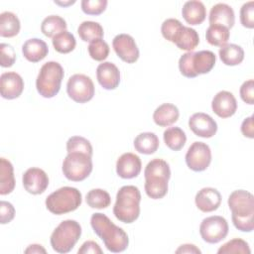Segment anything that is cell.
Here are the masks:
<instances>
[{
	"label": "cell",
	"mask_w": 254,
	"mask_h": 254,
	"mask_svg": "<svg viewBox=\"0 0 254 254\" xmlns=\"http://www.w3.org/2000/svg\"><path fill=\"white\" fill-rule=\"evenodd\" d=\"M52 43L55 50L61 54H68L71 51H73L76 46L74 36L66 30L56 35L53 38Z\"/></svg>",
	"instance_id": "obj_35"
},
{
	"label": "cell",
	"mask_w": 254,
	"mask_h": 254,
	"mask_svg": "<svg viewBox=\"0 0 254 254\" xmlns=\"http://www.w3.org/2000/svg\"><path fill=\"white\" fill-rule=\"evenodd\" d=\"M208 21L210 25L217 24L231 29L235 22L234 11L231 6L225 3H217L211 7Z\"/></svg>",
	"instance_id": "obj_19"
},
{
	"label": "cell",
	"mask_w": 254,
	"mask_h": 254,
	"mask_svg": "<svg viewBox=\"0 0 254 254\" xmlns=\"http://www.w3.org/2000/svg\"><path fill=\"white\" fill-rule=\"evenodd\" d=\"M66 92L73 101L85 103L93 98L95 88L89 76L82 73H75L67 80Z\"/></svg>",
	"instance_id": "obj_8"
},
{
	"label": "cell",
	"mask_w": 254,
	"mask_h": 254,
	"mask_svg": "<svg viewBox=\"0 0 254 254\" xmlns=\"http://www.w3.org/2000/svg\"><path fill=\"white\" fill-rule=\"evenodd\" d=\"M240 97L247 104H254V80L249 79L242 83L240 86Z\"/></svg>",
	"instance_id": "obj_45"
},
{
	"label": "cell",
	"mask_w": 254,
	"mask_h": 254,
	"mask_svg": "<svg viewBox=\"0 0 254 254\" xmlns=\"http://www.w3.org/2000/svg\"><path fill=\"white\" fill-rule=\"evenodd\" d=\"M194 201L196 207L202 212H211L219 207L221 194L214 188H203L197 191Z\"/></svg>",
	"instance_id": "obj_18"
},
{
	"label": "cell",
	"mask_w": 254,
	"mask_h": 254,
	"mask_svg": "<svg viewBox=\"0 0 254 254\" xmlns=\"http://www.w3.org/2000/svg\"><path fill=\"white\" fill-rule=\"evenodd\" d=\"M81 236L80 224L72 219L62 221L51 235L52 248L58 253L69 252Z\"/></svg>",
	"instance_id": "obj_6"
},
{
	"label": "cell",
	"mask_w": 254,
	"mask_h": 254,
	"mask_svg": "<svg viewBox=\"0 0 254 254\" xmlns=\"http://www.w3.org/2000/svg\"><path fill=\"white\" fill-rule=\"evenodd\" d=\"M182 15L188 24L192 26L199 25L205 20L206 8L201 1H188L183 6Z\"/></svg>",
	"instance_id": "obj_21"
},
{
	"label": "cell",
	"mask_w": 254,
	"mask_h": 254,
	"mask_svg": "<svg viewBox=\"0 0 254 254\" xmlns=\"http://www.w3.org/2000/svg\"><path fill=\"white\" fill-rule=\"evenodd\" d=\"M24 189L32 194L43 193L49 186V177L47 173L40 168L28 169L22 178Z\"/></svg>",
	"instance_id": "obj_12"
},
{
	"label": "cell",
	"mask_w": 254,
	"mask_h": 254,
	"mask_svg": "<svg viewBox=\"0 0 254 254\" xmlns=\"http://www.w3.org/2000/svg\"><path fill=\"white\" fill-rule=\"evenodd\" d=\"M98 83L107 90L115 89L120 83L119 68L110 62H103L96 68Z\"/></svg>",
	"instance_id": "obj_17"
},
{
	"label": "cell",
	"mask_w": 254,
	"mask_h": 254,
	"mask_svg": "<svg viewBox=\"0 0 254 254\" xmlns=\"http://www.w3.org/2000/svg\"><path fill=\"white\" fill-rule=\"evenodd\" d=\"M212 111L220 118H228L237 110V101L234 95L226 90L217 92L211 101Z\"/></svg>",
	"instance_id": "obj_15"
},
{
	"label": "cell",
	"mask_w": 254,
	"mask_h": 254,
	"mask_svg": "<svg viewBox=\"0 0 254 254\" xmlns=\"http://www.w3.org/2000/svg\"><path fill=\"white\" fill-rule=\"evenodd\" d=\"M240 22L243 27L254 28V2L249 1L242 5L240 9Z\"/></svg>",
	"instance_id": "obj_42"
},
{
	"label": "cell",
	"mask_w": 254,
	"mask_h": 254,
	"mask_svg": "<svg viewBox=\"0 0 254 254\" xmlns=\"http://www.w3.org/2000/svg\"><path fill=\"white\" fill-rule=\"evenodd\" d=\"M22 53L27 61L31 63H38L47 57L49 53V48L46 42H44L43 40L33 38L27 40L24 43L22 47Z\"/></svg>",
	"instance_id": "obj_20"
},
{
	"label": "cell",
	"mask_w": 254,
	"mask_h": 254,
	"mask_svg": "<svg viewBox=\"0 0 254 254\" xmlns=\"http://www.w3.org/2000/svg\"><path fill=\"white\" fill-rule=\"evenodd\" d=\"M14 168L11 162L5 158L0 159V194L5 195L14 190Z\"/></svg>",
	"instance_id": "obj_24"
},
{
	"label": "cell",
	"mask_w": 254,
	"mask_h": 254,
	"mask_svg": "<svg viewBox=\"0 0 254 254\" xmlns=\"http://www.w3.org/2000/svg\"><path fill=\"white\" fill-rule=\"evenodd\" d=\"M216 56L211 51H199L193 53L191 64L194 72L198 74L208 73L214 66Z\"/></svg>",
	"instance_id": "obj_23"
},
{
	"label": "cell",
	"mask_w": 254,
	"mask_h": 254,
	"mask_svg": "<svg viewBox=\"0 0 254 254\" xmlns=\"http://www.w3.org/2000/svg\"><path fill=\"white\" fill-rule=\"evenodd\" d=\"M25 253H27V254L28 253H32V254H34V253H47V251L40 244H31V245L28 246V248L25 249Z\"/></svg>",
	"instance_id": "obj_50"
},
{
	"label": "cell",
	"mask_w": 254,
	"mask_h": 254,
	"mask_svg": "<svg viewBox=\"0 0 254 254\" xmlns=\"http://www.w3.org/2000/svg\"><path fill=\"white\" fill-rule=\"evenodd\" d=\"M159 138L153 132H143L134 139V148L137 152L145 155L154 154L159 148Z\"/></svg>",
	"instance_id": "obj_25"
},
{
	"label": "cell",
	"mask_w": 254,
	"mask_h": 254,
	"mask_svg": "<svg viewBox=\"0 0 254 254\" xmlns=\"http://www.w3.org/2000/svg\"><path fill=\"white\" fill-rule=\"evenodd\" d=\"M66 151L67 153L79 152L84 153L92 157V146L90 142L81 136H72L66 142Z\"/></svg>",
	"instance_id": "obj_37"
},
{
	"label": "cell",
	"mask_w": 254,
	"mask_h": 254,
	"mask_svg": "<svg viewBox=\"0 0 254 254\" xmlns=\"http://www.w3.org/2000/svg\"><path fill=\"white\" fill-rule=\"evenodd\" d=\"M77 33L82 41L89 43L102 39L104 34L102 26L99 23L93 21H84L79 24Z\"/></svg>",
	"instance_id": "obj_30"
},
{
	"label": "cell",
	"mask_w": 254,
	"mask_h": 254,
	"mask_svg": "<svg viewBox=\"0 0 254 254\" xmlns=\"http://www.w3.org/2000/svg\"><path fill=\"white\" fill-rule=\"evenodd\" d=\"M176 253H194V254H200L201 251L193 244H184L181 245L177 250Z\"/></svg>",
	"instance_id": "obj_49"
},
{
	"label": "cell",
	"mask_w": 254,
	"mask_h": 254,
	"mask_svg": "<svg viewBox=\"0 0 254 254\" xmlns=\"http://www.w3.org/2000/svg\"><path fill=\"white\" fill-rule=\"evenodd\" d=\"M87 50H88V54L91 57V59H93L94 61H97V62L104 61L109 55V46L102 39L91 42L88 45Z\"/></svg>",
	"instance_id": "obj_40"
},
{
	"label": "cell",
	"mask_w": 254,
	"mask_h": 254,
	"mask_svg": "<svg viewBox=\"0 0 254 254\" xmlns=\"http://www.w3.org/2000/svg\"><path fill=\"white\" fill-rule=\"evenodd\" d=\"M85 200L88 206L92 208H106L111 203L110 194L102 189H93L86 193Z\"/></svg>",
	"instance_id": "obj_34"
},
{
	"label": "cell",
	"mask_w": 254,
	"mask_h": 254,
	"mask_svg": "<svg viewBox=\"0 0 254 254\" xmlns=\"http://www.w3.org/2000/svg\"><path fill=\"white\" fill-rule=\"evenodd\" d=\"M24 90V80L15 71L3 72L0 76V92L5 99L18 98Z\"/></svg>",
	"instance_id": "obj_14"
},
{
	"label": "cell",
	"mask_w": 254,
	"mask_h": 254,
	"mask_svg": "<svg viewBox=\"0 0 254 254\" xmlns=\"http://www.w3.org/2000/svg\"><path fill=\"white\" fill-rule=\"evenodd\" d=\"M241 132L247 138H254V124H253V116H249L245 118L241 124Z\"/></svg>",
	"instance_id": "obj_48"
},
{
	"label": "cell",
	"mask_w": 254,
	"mask_h": 254,
	"mask_svg": "<svg viewBox=\"0 0 254 254\" xmlns=\"http://www.w3.org/2000/svg\"><path fill=\"white\" fill-rule=\"evenodd\" d=\"M142 169L140 158L133 153L122 154L116 162V173L122 179L136 178Z\"/></svg>",
	"instance_id": "obj_16"
},
{
	"label": "cell",
	"mask_w": 254,
	"mask_h": 254,
	"mask_svg": "<svg viewBox=\"0 0 254 254\" xmlns=\"http://www.w3.org/2000/svg\"><path fill=\"white\" fill-rule=\"evenodd\" d=\"M21 25L19 18L12 12L5 11L0 14V36L12 38L18 35Z\"/></svg>",
	"instance_id": "obj_28"
},
{
	"label": "cell",
	"mask_w": 254,
	"mask_h": 254,
	"mask_svg": "<svg viewBox=\"0 0 254 254\" xmlns=\"http://www.w3.org/2000/svg\"><path fill=\"white\" fill-rule=\"evenodd\" d=\"M64 72L58 62H48L42 65L36 79V87L40 95L45 98L56 96L60 89Z\"/></svg>",
	"instance_id": "obj_4"
},
{
	"label": "cell",
	"mask_w": 254,
	"mask_h": 254,
	"mask_svg": "<svg viewBox=\"0 0 254 254\" xmlns=\"http://www.w3.org/2000/svg\"><path fill=\"white\" fill-rule=\"evenodd\" d=\"M189 127L196 136L202 138H211L217 131L215 120L203 112L192 114L189 119Z\"/></svg>",
	"instance_id": "obj_13"
},
{
	"label": "cell",
	"mask_w": 254,
	"mask_h": 254,
	"mask_svg": "<svg viewBox=\"0 0 254 254\" xmlns=\"http://www.w3.org/2000/svg\"><path fill=\"white\" fill-rule=\"evenodd\" d=\"M164 177L170 180L171 178V170L169 164L162 159H154L150 161L144 171L145 179L150 177Z\"/></svg>",
	"instance_id": "obj_36"
},
{
	"label": "cell",
	"mask_w": 254,
	"mask_h": 254,
	"mask_svg": "<svg viewBox=\"0 0 254 254\" xmlns=\"http://www.w3.org/2000/svg\"><path fill=\"white\" fill-rule=\"evenodd\" d=\"M112 47L116 55L125 63L133 64L139 59V49L132 36L119 34L114 37Z\"/></svg>",
	"instance_id": "obj_11"
},
{
	"label": "cell",
	"mask_w": 254,
	"mask_h": 254,
	"mask_svg": "<svg viewBox=\"0 0 254 254\" xmlns=\"http://www.w3.org/2000/svg\"><path fill=\"white\" fill-rule=\"evenodd\" d=\"M81 10L87 15H100L103 13L107 6L106 0H82Z\"/></svg>",
	"instance_id": "obj_41"
},
{
	"label": "cell",
	"mask_w": 254,
	"mask_h": 254,
	"mask_svg": "<svg viewBox=\"0 0 254 254\" xmlns=\"http://www.w3.org/2000/svg\"><path fill=\"white\" fill-rule=\"evenodd\" d=\"M174 44H176V46L180 50L191 52L198 46L199 37H198L197 32L194 29H192L190 27L184 26V28L180 32L179 36L175 40Z\"/></svg>",
	"instance_id": "obj_29"
},
{
	"label": "cell",
	"mask_w": 254,
	"mask_h": 254,
	"mask_svg": "<svg viewBox=\"0 0 254 254\" xmlns=\"http://www.w3.org/2000/svg\"><path fill=\"white\" fill-rule=\"evenodd\" d=\"M78 254H88V253H93V254H102L103 251L102 249L100 248V246L95 242V241H92V240H88V241H85L81 247L78 249L77 251Z\"/></svg>",
	"instance_id": "obj_47"
},
{
	"label": "cell",
	"mask_w": 254,
	"mask_h": 254,
	"mask_svg": "<svg viewBox=\"0 0 254 254\" xmlns=\"http://www.w3.org/2000/svg\"><path fill=\"white\" fill-rule=\"evenodd\" d=\"M16 61V53L14 48L9 45L2 43L0 45V64L2 67H10Z\"/></svg>",
	"instance_id": "obj_43"
},
{
	"label": "cell",
	"mask_w": 254,
	"mask_h": 254,
	"mask_svg": "<svg viewBox=\"0 0 254 254\" xmlns=\"http://www.w3.org/2000/svg\"><path fill=\"white\" fill-rule=\"evenodd\" d=\"M230 32L229 29L222 25H209L205 32V39L208 44L215 47L224 46L229 40Z\"/></svg>",
	"instance_id": "obj_32"
},
{
	"label": "cell",
	"mask_w": 254,
	"mask_h": 254,
	"mask_svg": "<svg viewBox=\"0 0 254 254\" xmlns=\"http://www.w3.org/2000/svg\"><path fill=\"white\" fill-rule=\"evenodd\" d=\"M211 162V151L203 142H193L186 154L187 166L194 172L206 170Z\"/></svg>",
	"instance_id": "obj_10"
},
{
	"label": "cell",
	"mask_w": 254,
	"mask_h": 254,
	"mask_svg": "<svg viewBox=\"0 0 254 254\" xmlns=\"http://www.w3.org/2000/svg\"><path fill=\"white\" fill-rule=\"evenodd\" d=\"M228 206L234 226L242 232H251L254 229V197L244 190H237L230 193Z\"/></svg>",
	"instance_id": "obj_2"
},
{
	"label": "cell",
	"mask_w": 254,
	"mask_h": 254,
	"mask_svg": "<svg viewBox=\"0 0 254 254\" xmlns=\"http://www.w3.org/2000/svg\"><path fill=\"white\" fill-rule=\"evenodd\" d=\"M141 192L135 186H123L116 194L113 206L115 217L123 223L134 222L140 214Z\"/></svg>",
	"instance_id": "obj_3"
},
{
	"label": "cell",
	"mask_w": 254,
	"mask_h": 254,
	"mask_svg": "<svg viewBox=\"0 0 254 254\" xmlns=\"http://www.w3.org/2000/svg\"><path fill=\"white\" fill-rule=\"evenodd\" d=\"M15 216V208L12 203L1 200L0 202V221L1 224L9 223Z\"/></svg>",
	"instance_id": "obj_46"
},
{
	"label": "cell",
	"mask_w": 254,
	"mask_h": 254,
	"mask_svg": "<svg viewBox=\"0 0 254 254\" xmlns=\"http://www.w3.org/2000/svg\"><path fill=\"white\" fill-rule=\"evenodd\" d=\"M62 170L67 180L81 182L92 172L91 156L79 152L67 153L63 162Z\"/></svg>",
	"instance_id": "obj_7"
},
{
	"label": "cell",
	"mask_w": 254,
	"mask_h": 254,
	"mask_svg": "<svg viewBox=\"0 0 254 254\" xmlns=\"http://www.w3.org/2000/svg\"><path fill=\"white\" fill-rule=\"evenodd\" d=\"M65 20L58 15H50L46 17L41 24V31L48 38H54L61 32L65 31Z\"/></svg>",
	"instance_id": "obj_31"
},
{
	"label": "cell",
	"mask_w": 254,
	"mask_h": 254,
	"mask_svg": "<svg viewBox=\"0 0 254 254\" xmlns=\"http://www.w3.org/2000/svg\"><path fill=\"white\" fill-rule=\"evenodd\" d=\"M228 223L226 219L219 215H212L204 218L199 225L201 238L210 244L218 243L228 234Z\"/></svg>",
	"instance_id": "obj_9"
},
{
	"label": "cell",
	"mask_w": 254,
	"mask_h": 254,
	"mask_svg": "<svg viewBox=\"0 0 254 254\" xmlns=\"http://www.w3.org/2000/svg\"><path fill=\"white\" fill-rule=\"evenodd\" d=\"M219 58L226 65H237L244 60L243 49L236 44H225L219 49Z\"/></svg>",
	"instance_id": "obj_27"
},
{
	"label": "cell",
	"mask_w": 254,
	"mask_h": 254,
	"mask_svg": "<svg viewBox=\"0 0 254 254\" xmlns=\"http://www.w3.org/2000/svg\"><path fill=\"white\" fill-rule=\"evenodd\" d=\"M218 254H229V253H242V254H250L251 250L249 248L248 243L241 238H234L224 243L217 250Z\"/></svg>",
	"instance_id": "obj_38"
},
{
	"label": "cell",
	"mask_w": 254,
	"mask_h": 254,
	"mask_svg": "<svg viewBox=\"0 0 254 254\" xmlns=\"http://www.w3.org/2000/svg\"><path fill=\"white\" fill-rule=\"evenodd\" d=\"M55 3L56 4H58V5H61V6H67V5H71V4H73V3H75V1H68V2H60V1H55Z\"/></svg>",
	"instance_id": "obj_51"
},
{
	"label": "cell",
	"mask_w": 254,
	"mask_h": 254,
	"mask_svg": "<svg viewBox=\"0 0 254 254\" xmlns=\"http://www.w3.org/2000/svg\"><path fill=\"white\" fill-rule=\"evenodd\" d=\"M90 224L94 233L103 241L108 251L119 253L128 247L129 238L127 233L121 227L115 225L105 214L93 213Z\"/></svg>",
	"instance_id": "obj_1"
},
{
	"label": "cell",
	"mask_w": 254,
	"mask_h": 254,
	"mask_svg": "<svg viewBox=\"0 0 254 254\" xmlns=\"http://www.w3.org/2000/svg\"><path fill=\"white\" fill-rule=\"evenodd\" d=\"M179 116L180 111L176 105L172 103H163L154 111L153 120L157 125L167 127L176 123Z\"/></svg>",
	"instance_id": "obj_22"
},
{
	"label": "cell",
	"mask_w": 254,
	"mask_h": 254,
	"mask_svg": "<svg viewBox=\"0 0 254 254\" xmlns=\"http://www.w3.org/2000/svg\"><path fill=\"white\" fill-rule=\"evenodd\" d=\"M164 142L173 151H180L186 144V133L180 127H170L164 131Z\"/></svg>",
	"instance_id": "obj_33"
},
{
	"label": "cell",
	"mask_w": 254,
	"mask_h": 254,
	"mask_svg": "<svg viewBox=\"0 0 254 254\" xmlns=\"http://www.w3.org/2000/svg\"><path fill=\"white\" fill-rule=\"evenodd\" d=\"M81 202V192L72 187H63L55 190L45 201L48 210L56 215L71 212L77 209Z\"/></svg>",
	"instance_id": "obj_5"
},
{
	"label": "cell",
	"mask_w": 254,
	"mask_h": 254,
	"mask_svg": "<svg viewBox=\"0 0 254 254\" xmlns=\"http://www.w3.org/2000/svg\"><path fill=\"white\" fill-rule=\"evenodd\" d=\"M193 52H188L184 54L180 60H179V68L181 73L189 78L196 77L197 74L194 72L191 64V59H192Z\"/></svg>",
	"instance_id": "obj_44"
},
{
	"label": "cell",
	"mask_w": 254,
	"mask_h": 254,
	"mask_svg": "<svg viewBox=\"0 0 254 254\" xmlns=\"http://www.w3.org/2000/svg\"><path fill=\"white\" fill-rule=\"evenodd\" d=\"M183 28L184 25L178 19L169 18L163 22L161 26V32L166 40L175 43V40L177 39Z\"/></svg>",
	"instance_id": "obj_39"
},
{
	"label": "cell",
	"mask_w": 254,
	"mask_h": 254,
	"mask_svg": "<svg viewBox=\"0 0 254 254\" xmlns=\"http://www.w3.org/2000/svg\"><path fill=\"white\" fill-rule=\"evenodd\" d=\"M145 191L153 199L163 198L168 192L169 179L164 177H150L145 179Z\"/></svg>",
	"instance_id": "obj_26"
}]
</instances>
